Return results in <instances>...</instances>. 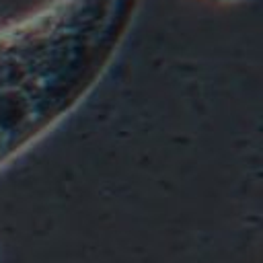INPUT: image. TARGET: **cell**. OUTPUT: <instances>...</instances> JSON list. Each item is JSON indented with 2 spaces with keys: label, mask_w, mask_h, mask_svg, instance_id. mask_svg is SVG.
I'll use <instances>...</instances> for the list:
<instances>
[{
  "label": "cell",
  "mask_w": 263,
  "mask_h": 263,
  "mask_svg": "<svg viewBox=\"0 0 263 263\" xmlns=\"http://www.w3.org/2000/svg\"><path fill=\"white\" fill-rule=\"evenodd\" d=\"M140 8L142 0H45L0 27V171L95 92Z\"/></svg>",
  "instance_id": "cell-1"
},
{
  "label": "cell",
  "mask_w": 263,
  "mask_h": 263,
  "mask_svg": "<svg viewBox=\"0 0 263 263\" xmlns=\"http://www.w3.org/2000/svg\"><path fill=\"white\" fill-rule=\"evenodd\" d=\"M212 2H220V4H238V2H245V0H212Z\"/></svg>",
  "instance_id": "cell-2"
}]
</instances>
